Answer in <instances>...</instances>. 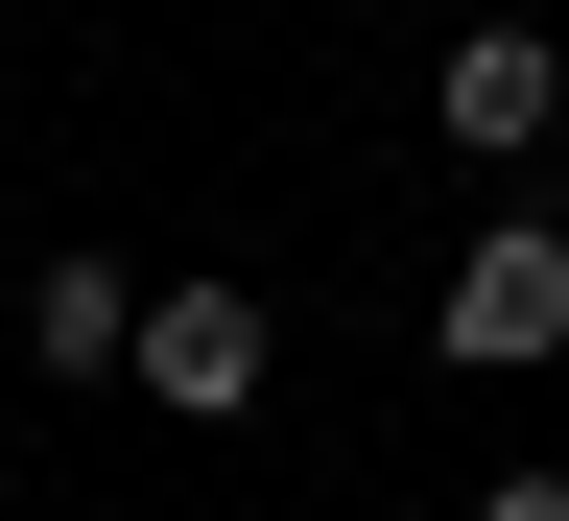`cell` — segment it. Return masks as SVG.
<instances>
[{
    "label": "cell",
    "mask_w": 569,
    "mask_h": 521,
    "mask_svg": "<svg viewBox=\"0 0 569 521\" xmlns=\"http://www.w3.org/2000/svg\"><path fill=\"white\" fill-rule=\"evenodd\" d=\"M427 355H451V380H546L569 355V213H475L451 284H427Z\"/></svg>",
    "instance_id": "6da1fadb"
},
{
    "label": "cell",
    "mask_w": 569,
    "mask_h": 521,
    "mask_svg": "<svg viewBox=\"0 0 569 521\" xmlns=\"http://www.w3.org/2000/svg\"><path fill=\"white\" fill-rule=\"evenodd\" d=\"M546 119H569V48H546V24L427 48V142H451V167H546Z\"/></svg>",
    "instance_id": "7a4b0ae2"
},
{
    "label": "cell",
    "mask_w": 569,
    "mask_h": 521,
    "mask_svg": "<svg viewBox=\"0 0 569 521\" xmlns=\"http://www.w3.org/2000/svg\"><path fill=\"white\" fill-rule=\"evenodd\" d=\"M167 427H238L261 403V284H142V355H119Z\"/></svg>",
    "instance_id": "3957f363"
},
{
    "label": "cell",
    "mask_w": 569,
    "mask_h": 521,
    "mask_svg": "<svg viewBox=\"0 0 569 521\" xmlns=\"http://www.w3.org/2000/svg\"><path fill=\"white\" fill-rule=\"evenodd\" d=\"M24 355H48V380H119V355H142V284H119L96 238H71V261H24Z\"/></svg>",
    "instance_id": "277c9868"
},
{
    "label": "cell",
    "mask_w": 569,
    "mask_h": 521,
    "mask_svg": "<svg viewBox=\"0 0 569 521\" xmlns=\"http://www.w3.org/2000/svg\"><path fill=\"white\" fill-rule=\"evenodd\" d=\"M475 521H569V474H475Z\"/></svg>",
    "instance_id": "5b68a950"
}]
</instances>
